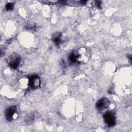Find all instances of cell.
Returning a JSON list of instances; mask_svg holds the SVG:
<instances>
[{"instance_id":"cell-4","label":"cell","mask_w":132,"mask_h":132,"mask_svg":"<svg viewBox=\"0 0 132 132\" xmlns=\"http://www.w3.org/2000/svg\"><path fill=\"white\" fill-rule=\"evenodd\" d=\"M109 104L108 100L106 98H102L100 100L96 103V107L98 110H102L106 109Z\"/></svg>"},{"instance_id":"cell-6","label":"cell","mask_w":132,"mask_h":132,"mask_svg":"<svg viewBox=\"0 0 132 132\" xmlns=\"http://www.w3.org/2000/svg\"><path fill=\"white\" fill-rule=\"evenodd\" d=\"M61 35L60 34H57L55 35L53 37V40L54 41L57 43V44H59V43L61 42Z\"/></svg>"},{"instance_id":"cell-3","label":"cell","mask_w":132,"mask_h":132,"mask_svg":"<svg viewBox=\"0 0 132 132\" xmlns=\"http://www.w3.org/2000/svg\"><path fill=\"white\" fill-rule=\"evenodd\" d=\"M40 85V79L37 75L31 76L29 79V86L30 87L35 89L38 88Z\"/></svg>"},{"instance_id":"cell-2","label":"cell","mask_w":132,"mask_h":132,"mask_svg":"<svg viewBox=\"0 0 132 132\" xmlns=\"http://www.w3.org/2000/svg\"><path fill=\"white\" fill-rule=\"evenodd\" d=\"M17 116L16 108L14 106H11L6 111V118L8 120H12Z\"/></svg>"},{"instance_id":"cell-7","label":"cell","mask_w":132,"mask_h":132,"mask_svg":"<svg viewBox=\"0 0 132 132\" xmlns=\"http://www.w3.org/2000/svg\"><path fill=\"white\" fill-rule=\"evenodd\" d=\"M13 4H9V3L7 4V5L6 6V10H8V11L12 10L13 9Z\"/></svg>"},{"instance_id":"cell-1","label":"cell","mask_w":132,"mask_h":132,"mask_svg":"<svg viewBox=\"0 0 132 132\" xmlns=\"http://www.w3.org/2000/svg\"><path fill=\"white\" fill-rule=\"evenodd\" d=\"M105 121L109 126H112L116 124V117L111 111L106 112L104 116Z\"/></svg>"},{"instance_id":"cell-5","label":"cell","mask_w":132,"mask_h":132,"mask_svg":"<svg viewBox=\"0 0 132 132\" xmlns=\"http://www.w3.org/2000/svg\"><path fill=\"white\" fill-rule=\"evenodd\" d=\"M20 61V58L19 56H18L17 55L13 56L11 58V60L9 62V65L11 68L13 69H16L19 66Z\"/></svg>"}]
</instances>
